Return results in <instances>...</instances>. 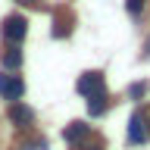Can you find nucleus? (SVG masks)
<instances>
[{
    "instance_id": "nucleus-4",
    "label": "nucleus",
    "mask_w": 150,
    "mask_h": 150,
    "mask_svg": "<svg viewBox=\"0 0 150 150\" xmlns=\"http://www.w3.org/2000/svg\"><path fill=\"white\" fill-rule=\"evenodd\" d=\"M150 134H147V125H144V112H134L128 119V144H144Z\"/></svg>"
},
{
    "instance_id": "nucleus-9",
    "label": "nucleus",
    "mask_w": 150,
    "mask_h": 150,
    "mask_svg": "<svg viewBox=\"0 0 150 150\" xmlns=\"http://www.w3.org/2000/svg\"><path fill=\"white\" fill-rule=\"evenodd\" d=\"M147 88H150L147 81H134V84L128 88V97H131V100H141V97L147 94Z\"/></svg>"
},
{
    "instance_id": "nucleus-6",
    "label": "nucleus",
    "mask_w": 150,
    "mask_h": 150,
    "mask_svg": "<svg viewBox=\"0 0 150 150\" xmlns=\"http://www.w3.org/2000/svg\"><path fill=\"white\" fill-rule=\"evenodd\" d=\"M9 119L16 122V125H28V122L35 119V112H31V106H25V103H13V106H9Z\"/></svg>"
},
{
    "instance_id": "nucleus-7",
    "label": "nucleus",
    "mask_w": 150,
    "mask_h": 150,
    "mask_svg": "<svg viewBox=\"0 0 150 150\" xmlns=\"http://www.w3.org/2000/svg\"><path fill=\"white\" fill-rule=\"evenodd\" d=\"M0 59H3L6 69H19V66H22V53H19V47H6V50L0 53Z\"/></svg>"
},
{
    "instance_id": "nucleus-8",
    "label": "nucleus",
    "mask_w": 150,
    "mask_h": 150,
    "mask_svg": "<svg viewBox=\"0 0 150 150\" xmlns=\"http://www.w3.org/2000/svg\"><path fill=\"white\" fill-rule=\"evenodd\" d=\"M103 110H106V91H100V94H94V97H88V112H91V116H100Z\"/></svg>"
},
{
    "instance_id": "nucleus-1",
    "label": "nucleus",
    "mask_w": 150,
    "mask_h": 150,
    "mask_svg": "<svg viewBox=\"0 0 150 150\" xmlns=\"http://www.w3.org/2000/svg\"><path fill=\"white\" fill-rule=\"evenodd\" d=\"M75 88H78V94H81V97H94V94L106 91V81H103V72H84V75H78V81H75Z\"/></svg>"
},
{
    "instance_id": "nucleus-11",
    "label": "nucleus",
    "mask_w": 150,
    "mask_h": 150,
    "mask_svg": "<svg viewBox=\"0 0 150 150\" xmlns=\"http://www.w3.org/2000/svg\"><path fill=\"white\" fill-rule=\"evenodd\" d=\"M147 134H150V116H147Z\"/></svg>"
},
{
    "instance_id": "nucleus-2",
    "label": "nucleus",
    "mask_w": 150,
    "mask_h": 150,
    "mask_svg": "<svg viewBox=\"0 0 150 150\" xmlns=\"http://www.w3.org/2000/svg\"><path fill=\"white\" fill-rule=\"evenodd\" d=\"M0 31H3V38H6L9 44H19V41L28 35V22L22 16H6L3 25H0Z\"/></svg>"
},
{
    "instance_id": "nucleus-3",
    "label": "nucleus",
    "mask_w": 150,
    "mask_h": 150,
    "mask_svg": "<svg viewBox=\"0 0 150 150\" xmlns=\"http://www.w3.org/2000/svg\"><path fill=\"white\" fill-rule=\"evenodd\" d=\"M0 94H3V100L16 103L22 94H25V81L19 78V75H3L0 72Z\"/></svg>"
},
{
    "instance_id": "nucleus-5",
    "label": "nucleus",
    "mask_w": 150,
    "mask_h": 150,
    "mask_svg": "<svg viewBox=\"0 0 150 150\" xmlns=\"http://www.w3.org/2000/svg\"><path fill=\"white\" fill-rule=\"evenodd\" d=\"M88 134H91V125H88V122H69V125L63 128V138L69 141V144H75V141H84Z\"/></svg>"
},
{
    "instance_id": "nucleus-10",
    "label": "nucleus",
    "mask_w": 150,
    "mask_h": 150,
    "mask_svg": "<svg viewBox=\"0 0 150 150\" xmlns=\"http://www.w3.org/2000/svg\"><path fill=\"white\" fill-rule=\"evenodd\" d=\"M125 9H128L131 16H138L141 9H144V0H125Z\"/></svg>"
}]
</instances>
